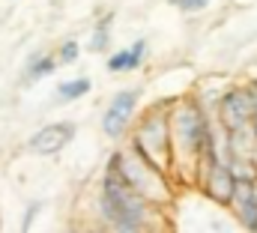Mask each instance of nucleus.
I'll return each instance as SVG.
<instances>
[{
	"instance_id": "nucleus-3",
	"label": "nucleus",
	"mask_w": 257,
	"mask_h": 233,
	"mask_svg": "<svg viewBox=\"0 0 257 233\" xmlns=\"http://www.w3.org/2000/svg\"><path fill=\"white\" fill-rule=\"evenodd\" d=\"M111 174H117L128 188H135L144 200H150L153 206H165L171 203L174 197V188H171V176L159 168H153L150 162H144L135 150L132 153H114L111 156V165H108Z\"/></svg>"
},
{
	"instance_id": "nucleus-15",
	"label": "nucleus",
	"mask_w": 257,
	"mask_h": 233,
	"mask_svg": "<svg viewBox=\"0 0 257 233\" xmlns=\"http://www.w3.org/2000/svg\"><path fill=\"white\" fill-rule=\"evenodd\" d=\"M177 9H183V12H197V9H203L209 0H171Z\"/></svg>"
},
{
	"instance_id": "nucleus-17",
	"label": "nucleus",
	"mask_w": 257,
	"mask_h": 233,
	"mask_svg": "<svg viewBox=\"0 0 257 233\" xmlns=\"http://www.w3.org/2000/svg\"><path fill=\"white\" fill-rule=\"evenodd\" d=\"M36 209H39V203H30V206H27V212H24V221H21V230H27V227H30V221L36 218Z\"/></svg>"
},
{
	"instance_id": "nucleus-16",
	"label": "nucleus",
	"mask_w": 257,
	"mask_h": 233,
	"mask_svg": "<svg viewBox=\"0 0 257 233\" xmlns=\"http://www.w3.org/2000/svg\"><path fill=\"white\" fill-rule=\"evenodd\" d=\"M248 96H251V129H254V135H257V81L248 84Z\"/></svg>"
},
{
	"instance_id": "nucleus-1",
	"label": "nucleus",
	"mask_w": 257,
	"mask_h": 233,
	"mask_svg": "<svg viewBox=\"0 0 257 233\" xmlns=\"http://www.w3.org/2000/svg\"><path fill=\"white\" fill-rule=\"evenodd\" d=\"M168 138H171V176L192 179L212 141V126L197 99H183L174 105V111L168 114Z\"/></svg>"
},
{
	"instance_id": "nucleus-11",
	"label": "nucleus",
	"mask_w": 257,
	"mask_h": 233,
	"mask_svg": "<svg viewBox=\"0 0 257 233\" xmlns=\"http://www.w3.org/2000/svg\"><path fill=\"white\" fill-rule=\"evenodd\" d=\"M90 87H93L90 78H72V81H63V84L57 87V102H75V99L87 96Z\"/></svg>"
},
{
	"instance_id": "nucleus-12",
	"label": "nucleus",
	"mask_w": 257,
	"mask_h": 233,
	"mask_svg": "<svg viewBox=\"0 0 257 233\" xmlns=\"http://www.w3.org/2000/svg\"><path fill=\"white\" fill-rule=\"evenodd\" d=\"M108 39H111V15L99 18L96 30H93V36H90V51H105Z\"/></svg>"
},
{
	"instance_id": "nucleus-18",
	"label": "nucleus",
	"mask_w": 257,
	"mask_h": 233,
	"mask_svg": "<svg viewBox=\"0 0 257 233\" xmlns=\"http://www.w3.org/2000/svg\"><path fill=\"white\" fill-rule=\"evenodd\" d=\"M251 162H254V168H257V141H254V147H251V156H248Z\"/></svg>"
},
{
	"instance_id": "nucleus-8",
	"label": "nucleus",
	"mask_w": 257,
	"mask_h": 233,
	"mask_svg": "<svg viewBox=\"0 0 257 233\" xmlns=\"http://www.w3.org/2000/svg\"><path fill=\"white\" fill-rule=\"evenodd\" d=\"M75 138V123H69V120H60V123H48V126H42L33 138H30V150L33 153H39V156H54V153H60L66 144Z\"/></svg>"
},
{
	"instance_id": "nucleus-13",
	"label": "nucleus",
	"mask_w": 257,
	"mask_h": 233,
	"mask_svg": "<svg viewBox=\"0 0 257 233\" xmlns=\"http://www.w3.org/2000/svg\"><path fill=\"white\" fill-rule=\"evenodd\" d=\"M57 69V57H36L30 60V69H27V78H33V81H39V78H45V75H51Z\"/></svg>"
},
{
	"instance_id": "nucleus-2",
	"label": "nucleus",
	"mask_w": 257,
	"mask_h": 233,
	"mask_svg": "<svg viewBox=\"0 0 257 233\" xmlns=\"http://www.w3.org/2000/svg\"><path fill=\"white\" fill-rule=\"evenodd\" d=\"M150 209H153V203L144 200L135 188H128L117 174L108 171V174L102 176V185H99V212H102V218L111 227H117V230H123V233L141 230V227L150 224Z\"/></svg>"
},
{
	"instance_id": "nucleus-9",
	"label": "nucleus",
	"mask_w": 257,
	"mask_h": 233,
	"mask_svg": "<svg viewBox=\"0 0 257 233\" xmlns=\"http://www.w3.org/2000/svg\"><path fill=\"white\" fill-rule=\"evenodd\" d=\"M230 206L242 227L257 230V176L254 179H236V191L230 197Z\"/></svg>"
},
{
	"instance_id": "nucleus-14",
	"label": "nucleus",
	"mask_w": 257,
	"mask_h": 233,
	"mask_svg": "<svg viewBox=\"0 0 257 233\" xmlns=\"http://www.w3.org/2000/svg\"><path fill=\"white\" fill-rule=\"evenodd\" d=\"M78 54H81V45H78L75 39H69V42H63V48H60V54H57V63L69 66V63L78 60Z\"/></svg>"
},
{
	"instance_id": "nucleus-4",
	"label": "nucleus",
	"mask_w": 257,
	"mask_h": 233,
	"mask_svg": "<svg viewBox=\"0 0 257 233\" xmlns=\"http://www.w3.org/2000/svg\"><path fill=\"white\" fill-rule=\"evenodd\" d=\"M132 150L150 162L153 168L165 171L171 176V138H168V114L162 108L150 111L138 120L135 132H132Z\"/></svg>"
},
{
	"instance_id": "nucleus-5",
	"label": "nucleus",
	"mask_w": 257,
	"mask_h": 233,
	"mask_svg": "<svg viewBox=\"0 0 257 233\" xmlns=\"http://www.w3.org/2000/svg\"><path fill=\"white\" fill-rule=\"evenodd\" d=\"M218 123L224 126V132L251 126V96H248V87L221 90V96H218Z\"/></svg>"
},
{
	"instance_id": "nucleus-7",
	"label": "nucleus",
	"mask_w": 257,
	"mask_h": 233,
	"mask_svg": "<svg viewBox=\"0 0 257 233\" xmlns=\"http://www.w3.org/2000/svg\"><path fill=\"white\" fill-rule=\"evenodd\" d=\"M236 191V176L227 168V162H206V174H203V194L218 203V206H230V197Z\"/></svg>"
},
{
	"instance_id": "nucleus-6",
	"label": "nucleus",
	"mask_w": 257,
	"mask_h": 233,
	"mask_svg": "<svg viewBox=\"0 0 257 233\" xmlns=\"http://www.w3.org/2000/svg\"><path fill=\"white\" fill-rule=\"evenodd\" d=\"M138 99H141V90H138V87L120 90V93L111 99V105H108L105 114H102V129H105L108 138H123V135H126L128 123H132V117H135V108H138Z\"/></svg>"
},
{
	"instance_id": "nucleus-10",
	"label": "nucleus",
	"mask_w": 257,
	"mask_h": 233,
	"mask_svg": "<svg viewBox=\"0 0 257 233\" xmlns=\"http://www.w3.org/2000/svg\"><path fill=\"white\" fill-rule=\"evenodd\" d=\"M144 54H147V39H138L132 42V48H120L117 54L108 57V72H132L144 63Z\"/></svg>"
}]
</instances>
